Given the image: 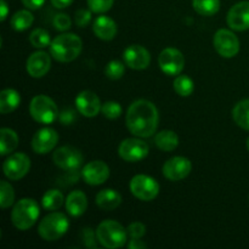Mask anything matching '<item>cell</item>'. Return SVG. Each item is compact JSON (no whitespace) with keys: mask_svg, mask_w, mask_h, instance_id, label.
Segmentation results:
<instances>
[{"mask_svg":"<svg viewBox=\"0 0 249 249\" xmlns=\"http://www.w3.org/2000/svg\"><path fill=\"white\" fill-rule=\"evenodd\" d=\"M66 211L73 218L83 215L88 209V197L87 195L79 190H74L71 192L65 201Z\"/></svg>","mask_w":249,"mask_h":249,"instance_id":"44dd1931","label":"cell"},{"mask_svg":"<svg viewBox=\"0 0 249 249\" xmlns=\"http://www.w3.org/2000/svg\"><path fill=\"white\" fill-rule=\"evenodd\" d=\"M88 6L95 14H105L113 6L114 0H87Z\"/></svg>","mask_w":249,"mask_h":249,"instance_id":"e575fe53","label":"cell"},{"mask_svg":"<svg viewBox=\"0 0 249 249\" xmlns=\"http://www.w3.org/2000/svg\"><path fill=\"white\" fill-rule=\"evenodd\" d=\"M82 178L91 186L102 185L109 178V167L102 160H91L83 168Z\"/></svg>","mask_w":249,"mask_h":249,"instance_id":"e0dca14e","label":"cell"},{"mask_svg":"<svg viewBox=\"0 0 249 249\" xmlns=\"http://www.w3.org/2000/svg\"><path fill=\"white\" fill-rule=\"evenodd\" d=\"M101 113L104 114L105 118L113 121V119H117L121 117V114L123 113V108H122V106L119 105V102L107 101L102 105Z\"/></svg>","mask_w":249,"mask_h":249,"instance_id":"836d02e7","label":"cell"},{"mask_svg":"<svg viewBox=\"0 0 249 249\" xmlns=\"http://www.w3.org/2000/svg\"><path fill=\"white\" fill-rule=\"evenodd\" d=\"M92 31L97 38L102 39V40H112L117 36L118 28H117V23L113 18L106 16V15H101L95 18Z\"/></svg>","mask_w":249,"mask_h":249,"instance_id":"ffe728a7","label":"cell"},{"mask_svg":"<svg viewBox=\"0 0 249 249\" xmlns=\"http://www.w3.org/2000/svg\"><path fill=\"white\" fill-rule=\"evenodd\" d=\"M55 29L60 32H66L72 27V21L67 14H57L53 21Z\"/></svg>","mask_w":249,"mask_h":249,"instance_id":"8d00e7d4","label":"cell"},{"mask_svg":"<svg viewBox=\"0 0 249 249\" xmlns=\"http://www.w3.org/2000/svg\"><path fill=\"white\" fill-rule=\"evenodd\" d=\"M192 7L201 16H214L220 10V0H192Z\"/></svg>","mask_w":249,"mask_h":249,"instance_id":"f1b7e54d","label":"cell"},{"mask_svg":"<svg viewBox=\"0 0 249 249\" xmlns=\"http://www.w3.org/2000/svg\"><path fill=\"white\" fill-rule=\"evenodd\" d=\"M29 41H31L32 46L36 49H45L50 46L51 38L50 34L46 29L44 28H36L29 36Z\"/></svg>","mask_w":249,"mask_h":249,"instance_id":"4dcf8cb0","label":"cell"},{"mask_svg":"<svg viewBox=\"0 0 249 249\" xmlns=\"http://www.w3.org/2000/svg\"><path fill=\"white\" fill-rule=\"evenodd\" d=\"M15 201V191L14 187L10 182L2 180L0 182V207L2 209L9 208L10 206H12Z\"/></svg>","mask_w":249,"mask_h":249,"instance_id":"1f68e13d","label":"cell"},{"mask_svg":"<svg viewBox=\"0 0 249 249\" xmlns=\"http://www.w3.org/2000/svg\"><path fill=\"white\" fill-rule=\"evenodd\" d=\"M123 60L124 63L131 70L142 71L150 66L151 55L150 51L142 45L133 44L123 51Z\"/></svg>","mask_w":249,"mask_h":249,"instance_id":"5bb4252c","label":"cell"},{"mask_svg":"<svg viewBox=\"0 0 249 249\" xmlns=\"http://www.w3.org/2000/svg\"><path fill=\"white\" fill-rule=\"evenodd\" d=\"M148 145L141 138H129L122 141L118 147V155L123 160L136 163L145 160L148 155Z\"/></svg>","mask_w":249,"mask_h":249,"instance_id":"9c48e42d","label":"cell"},{"mask_svg":"<svg viewBox=\"0 0 249 249\" xmlns=\"http://www.w3.org/2000/svg\"><path fill=\"white\" fill-rule=\"evenodd\" d=\"M31 169V160L26 153L16 152L10 155L2 164V172L9 180L17 181L28 174Z\"/></svg>","mask_w":249,"mask_h":249,"instance_id":"30bf717a","label":"cell"},{"mask_svg":"<svg viewBox=\"0 0 249 249\" xmlns=\"http://www.w3.org/2000/svg\"><path fill=\"white\" fill-rule=\"evenodd\" d=\"M155 143L160 151L172 152L179 146V136L173 130H162L156 134Z\"/></svg>","mask_w":249,"mask_h":249,"instance_id":"cb8c5ba5","label":"cell"},{"mask_svg":"<svg viewBox=\"0 0 249 249\" xmlns=\"http://www.w3.org/2000/svg\"><path fill=\"white\" fill-rule=\"evenodd\" d=\"M95 233L100 245L107 249L122 248L125 246L128 238L126 229L116 220H104L100 223Z\"/></svg>","mask_w":249,"mask_h":249,"instance_id":"3957f363","label":"cell"},{"mask_svg":"<svg viewBox=\"0 0 249 249\" xmlns=\"http://www.w3.org/2000/svg\"><path fill=\"white\" fill-rule=\"evenodd\" d=\"M53 6H55L56 9H66V7L70 6L74 0H50Z\"/></svg>","mask_w":249,"mask_h":249,"instance_id":"b9f144b4","label":"cell"},{"mask_svg":"<svg viewBox=\"0 0 249 249\" xmlns=\"http://www.w3.org/2000/svg\"><path fill=\"white\" fill-rule=\"evenodd\" d=\"M91 18H92L91 10L79 9L78 11H75L74 22L78 27H80V28H84V27H87L88 24L91 22Z\"/></svg>","mask_w":249,"mask_h":249,"instance_id":"d590c367","label":"cell"},{"mask_svg":"<svg viewBox=\"0 0 249 249\" xmlns=\"http://www.w3.org/2000/svg\"><path fill=\"white\" fill-rule=\"evenodd\" d=\"M40 208L33 198H22L14 206L11 212V221L17 230H29L38 220Z\"/></svg>","mask_w":249,"mask_h":249,"instance_id":"277c9868","label":"cell"},{"mask_svg":"<svg viewBox=\"0 0 249 249\" xmlns=\"http://www.w3.org/2000/svg\"><path fill=\"white\" fill-rule=\"evenodd\" d=\"M21 104V95L15 89H4L0 92V112L9 114L14 112Z\"/></svg>","mask_w":249,"mask_h":249,"instance_id":"603a6c76","label":"cell"},{"mask_svg":"<svg viewBox=\"0 0 249 249\" xmlns=\"http://www.w3.org/2000/svg\"><path fill=\"white\" fill-rule=\"evenodd\" d=\"M125 72V63L121 62L118 60H112L105 67V74L107 78L112 80L121 79Z\"/></svg>","mask_w":249,"mask_h":249,"instance_id":"d6a6232c","label":"cell"},{"mask_svg":"<svg viewBox=\"0 0 249 249\" xmlns=\"http://www.w3.org/2000/svg\"><path fill=\"white\" fill-rule=\"evenodd\" d=\"M51 68V56L45 51H36L27 58L26 70L31 77L41 78Z\"/></svg>","mask_w":249,"mask_h":249,"instance_id":"d6986e66","label":"cell"},{"mask_svg":"<svg viewBox=\"0 0 249 249\" xmlns=\"http://www.w3.org/2000/svg\"><path fill=\"white\" fill-rule=\"evenodd\" d=\"M58 118H60L61 123L63 125H70V124H72L75 121V112L72 111V109H66V111H63L60 114Z\"/></svg>","mask_w":249,"mask_h":249,"instance_id":"f35d334b","label":"cell"},{"mask_svg":"<svg viewBox=\"0 0 249 249\" xmlns=\"http://www.w3.org/2000/svg\"><path fill=\"white\" fill-rule=\"evenodd\" d=\"M192 170V163L189 158L177 156L163 164L162 173L170 181H180L190 175Z\"/></svg>","mask_w":249,"mask_h":249,"instance_id":"4fadbf2b","label":"cell"},{"mask_svg":"<svg viewBox=\"0 0 249 249\" xmlns=\"http://www.w3.org/2000/svg\"><path fill=\"white\" fill-rule=\"evenodd\" d=\"M29 113L38 123L49 125L58 119V108L55 101L46 95H36L29 104Z\"/></svg>","mask_w":249,"mask_h":249,"instance_id":"8992f818","label":"cell"},{"mask_svg":"<svg viewBox=\"0 0 249 249\" xmlns=\"http://www.w3.org/2000/svg\"><path fill=\"white\" fill-rule=\"evenodd\" d=\"M95 202L100 209L105 212H111L121 206L122 195L113 189H105L97 192Z\"/></svg>","mask_w":249,"mask_h":249,"instance_id":"7402d4cb","label":"cell"},{"mask_svg":"<svg viewBox=\"0 0 249 249\" xmlns=\"http://www.w3.org/2000/svg\"><path fill=\"white\" fill-rule=\"evenodd\" d=\"M213 45L216 53L225 58L235 57L240 51V40L230 29L221 28L214 34Z\"/></svg>","mask_w":249,"mask_h":249,"instance_id":"8fae6325","label":"cell"},{"mask_svg":"<svg viewBox=\"0 0 249 249\" xmlns=\"http://www.w3.org/2000/svg\"><path fill=\"white\" fill-rule=\"evenodd\" d=\"M24 6L29 10H39L44 5L45 0H22Z\"/></svg>","mask_w":249,"mask_h":249,"instance_id":"ab89813d","label":"cell"},{"mask_svg":"<svg viewBox=\"0 0 249 249\" xmlns=\"http://www.w3.org/2000/svg\"><path fill=\"white\" fill-rule=\"evenodd\" d=\"M130 192L134 197L143 202L153 201L160 194V185L153 179L145 174H138L130 180Z\"/></svg>","mask_w":249,"mask_h":249,"instance_id":"52a82bcc","label":"cell"},{"mask_svg":"<svg viewBox=\"0 0 249 249\" xmlns=\"http://www.w3.org/2000/svg\"><path fill=\"white\" fill-rule=\"evenodd\" d=\"M130 238H142L146 233V226L140 221H134L126 229Z\"/></svg>","mask_w":249,"mask_h":249,"instance_id":"74e56055","label":"cell"},{"mask_svg":"<svg viewBox=\"0 0 249 249\" xmlns=\"http://www.w3.org/2000/svg\"><path fill=\"white\" fill-rule=\"evenodd\" d=\"M0 10H1V14H0V19H1V22H4L5 19H6L7 14H9V6H7V4L5 0H0Z\"/></svg>","mask_w":249,"mask_h":249,"instance_id":"7bdbcfd3","label":"cell"},{"mask_svg":"<svg viewBox=\"0 0 249 249\" xmlns=\"http://www.w3.org/2000/svg\"><path fill=\"white\" fill-rule=\"evenodd\" d=\"M53 160L56 167L66 172L78 170L84 162L82 152L73 146H61L56 148L53 155Z\"/></svg>","mask_w":249,"mask_h":249,"instance_id":"ba28073f","label":"cell"},{"mask_svg":"<svg viewBox=\"0 0 249 249\" xmlns=\"http://www.w3.org/2000/svg\"><path fill=\"white\" fill-rule=\"evenodd\" d=\"M34 22V16L31 11L28 10H19L17 11L14 16L11 17V23L12 29H15L16 32H23L27 31L29 27L33 24Z\"/></svg>","mask_w":249,"mask_h":249,"instance_id":"83f0119b","label":"cell"},{"mask_svg":"<svg viewBox=\"0 0 249 249\" xmlns=\"http://www.w3.org/2000/svg\"><path fill=\"white\" fill-rule=\"evenodd\" d=\"M75 107L82 116L94 118L101 112V101L94 91L83 90L75 97Z\"/></svg>","mask_w":249,"mask_h":249,"instance_id":"9a60e30c","label":"cell"},{"mask_svg":"<svg viewBox=\"0 0 249 249\" xmlns=\"http://www.w3.org/2000/svg\"><path fill=\"white\" fill-rule=\"evenodd\" d=\"M128 247L130 249H143L147 247V245L141 238H131L130 242L128 243Z\"/></svg>","mask_w":249,"mask_h":249,"instance_id":"60d3db41","label":"cell"},{"mask_svg":"<svg viewBox=\"0 0 249 249\" xmlns=\"http://www.w3.org/2000/svg\"><path fill=\"white\" fill-rule=\"evenodd\" d=\"M158 65L164 74L175 77L184 71L185 57L178 49L165 48L158 56Z\"/></svg>","mask_w":249,"mask_h":249,"instance_id":"7c38bea8","label":"cell"},{"mask_svg":"<svg viewBox=\"0 0 249 249\" xmlns=\"http://www.w3.org/2000/svg\"><path fill=\"white\" fill-rule=\"evenodd\" d=\"M68 229H70V220L66 214L60 213V212H53V213L48 214L43 220H40L38 226V233L44 241L53 242L65 236Z\"/></svg>","mask_w":249,"mask_h":249,"instance_id":"5b68a950","label":"cell"},{"mask_svg":"<svg viewBox=\"0 0 249 249\" xmlns=\"http://www.w3.org/2000/svg\"><path fill=\"white\" fill-rule=\"evenodd\" d=\"M173 88H174L175 92L181 97H187L194 92L195 90V83L190 77L185 74H179L175 78L174 83H173Z\"/></svg>","mask_w":249,"mask_h":249,"instance_id":"f546056e","label":"cell"},{"mask_svg":"<svg viewBox=\"0 0 249 249\" xmlns=\"http://www.w3.org/2000/svg\"><path fill=\"white\" fill-rule=\"evenodd\" d=\"M247 150H248V152H249V138L247 139Z\"/></svg>","mask_w":249,"mask_h":249,"instance_id":"ee69618b","label":"cell"},{"mask_svg":"<svg viewBox=\"0 0 249 249\" xmlns=\"http://www.w3.org/2000/svg\"><path fill=\"white\" fill-rule=\"evenodd\" d=\"M50 55L58 62H72L80 55L83 41L77 34L62 33L53 39L50 44Z\"/></svg>","mask_w":249,"mask_h":249,"instance_id":"7a4b0ae2","label":"cell"},{"mask_svg":"<svg viewBox=\"0 0 249 249\" xmlns=\"http://www.w3.org/2000/svg\"><path fill=\"white\" fill-rule=\"evenodd\" d=\"M232 118L240 128L249 131V99L241 100L232 109Z\"/></svg>","mask_w":249,"mask_h":249,"instance_id":"484cf974","label":"cell"},{"mask_svg":"<svg viewBox=\"0 0 249 249\" xmlns=\"http://www.w3.org/2000/svg\"><path fill=\"white\" fill-rule=\"evenodd\" d=\"M158 123L160 114L157 107L148 100H136L126 111L125 125L134 136L151 138L157 131Z\"/></svg>","mask_w":249,"mask_h":249,"instance_id":"6da1fadb","label":"cell"},{"mask_svg":"<svg viewBox=\"0 0 249 249\" xmlns=\"http://www.w3.org/2000/svg\"><path fill=\"white\" fill-rule=\"evenodd\" d=\"M18 146V135L10 128H1L0 130V155L6 156L14 152Z\"/></svg>","mask_w":249,"mask_h":249,"instance_id":"d4e9b609","label":"cell"},{"mask_svg":"<svg viewBox=\"0 0 249 249\" xmlns=\"http://www.w3.org/2000/svg\"><path fill=\"white\" fill-rule=\"evenodd\" d=\"M65 201L66 199L63 197L62 192L56 189H53L44 194L43 198H41V206L46 211L55 212L63 206Z\"/></svg>","mask_w":249,"mask_h":249,"instance_id":"4316f807","label":"cell"},{"mask_svg":"<svg viewBox=\"0 0 249 249\" xmlns=\"http://www.w3.org/2000/svg\"><path fill=\"white\" fill-rule=\"evenodd\" d=\"M58 142V134L53 128H41L34 134L32 139V148L38 155H46L56 147Z\"/></svg>","mask_w":249,"mask_h":249,"instance_id":"2e32d148","label":"cell"},{"mask_svg":"<svg viewBox=\"0 0 249 249\" xmlns=\"http://www.w3.org/2000/svg\"><path fill=\"white\" fill-rule=\"evenodd\" d=\"M229 27L236 32L249 29V1H240L233 5L226 16Z\"/></svg>","mask_w":249,"mask_h":249,"instance_id":"ac0fdd59","label":"cell"}]
</instances>
